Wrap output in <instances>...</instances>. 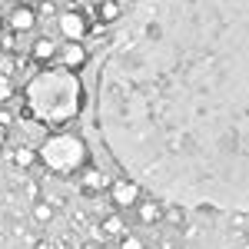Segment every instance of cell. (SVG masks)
<instances>
[{
  "mask_svg": "<svg viewBox=\"0 0 249 249\" xmlns=\"http://www.w3.org/2000/svg\"><path fill=\"white\" fill-rule=\"evenodd\" d=\"M113 196H116V203H120V206H133L136 196H140V183H136V179H130V183H126V179H120V183L113 186Z\"/></svg>",
  "mask_w": 249,
  "mask_h": 249,
  "instance_id": "1",
  "label": "cell"
},
{
  "mask_svg": "<svg viewBox=\"0 0 249 249\" xmlns=\"http://www.w3.org/2000/svg\"><path fill=\"white\" fill-rule=\"evenodd\" d=\"M60 30H63L67 37L80 40V37H83V30H87V23H83L80 14H63V17H60Z\"/></svg>",
  "mask_w": 249,
  "mask_h": 249,
  "instance_id": "2",
  "label": "cell"
},
{
  "mask_svg": "<svg viewBox=\"0 0 249 249\" xmlns=\"http://www.w3.org/2000/svg\"><path fill=\"white\" fill-rule=\"evenodd\" d=\"M140 219L143 223H160L163 219V210L156 206L153 199H146V203H140Z\"/></svg>",
  "mask_w": 249,
  "mask_h": 249,
  "instance_id": "3",
  "label": "cell"
},
{
  "mask_svg": "<svg viewBox=\"0 0 249 249\" xmlns=\"http://www.w3.org/2000/svg\"><path fill=\"white\" fill-rule=\"evenodd\" d=\"M100 17L107 20V23H113V20H120V3H113V0L100 3Z\"/></svg>",
  "mask_w": 249,
  "mask_h": 249,
  "instance_id": "4",
  "label": "cell"
},
{
  "mask_svg": "<svg viewBox=\"0 0 249 249\" xmlns=\"http://www.w3.org/2000/svg\"><path fill=\"white\" fill-rule=\"evenodd\" d=\"M30 23H34V14L30 10H17L14 14V27H30Z\"/></svg>",
  "mask_w": 249,
  "mask_h": 249,
  "instance_id": "5",
  "label": "cell"
},
{
  "mask_svg": "<svg viewBox=\"0 0 249 249\" xmlns=\"http://www.w3.org/2000/svg\"><path fill=\"white\" fill-rule=\"evenodd\" d=\"M123 249H143V243H140V239H126V243H123Z\"/></svg>",
  "mask_w": 249,
  "mask_h": 249,
  "instance_id": "6",
  "label": "cell"
}]
</instances>
